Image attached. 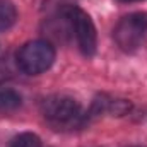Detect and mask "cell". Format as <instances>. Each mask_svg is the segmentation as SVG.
I'll return each instance as SVG.
<instances>
[{
    "label": "cell",
    "instance_id": "6da1fadb",
    "mask_svg": "<svg viewBox=\"0 0 147 147\" xmlns=\"http://www.w3.org/2000/svg\"><path fill=\"white\" fill-rule=\"evenodd\" d=\"M17 67L24 74L38 75L46 72L55 62V48L43 39L26 43L17 51Z\"/></svg>",
    "mask_w": 147,
    "mask_h": 147
},
{
    "label": "cell",
    "instance_id": "7a4b0ae2",
    "mask_svg": "<svg viewBox=\"0 0 147 147\" xmlns=\"http://www.w3.org/2000/svg\"><path fill=\"white\" fill-rule=\"evenodd\" d=\"M147 34V14L134 12L118 21L115 26L113 38L123 51H135L146 39Z\"/></svg>",
    "mask_w": 147,
    "mask_h": 147
},
{
    "label": "cell",
    "instance_id": "3957f363",
    "mask_svg": "<svg viewBox=\"0 0 147 147\" xmlns=\"http://www.w3.org/2000/svg\"><path fill=\"white\" fill-rule=\"evenodd\" d=\"M63 12H65V19L70 22V28L75 33L77 45L82 50V53L87 57L94 55L96 46H98V34H96V28L91 17L75 5H69Z\"/></svg>",
    "mask_w": 147,
    "mask_h": 147
},
{
    "label": "cell",
    "instance_id": "277c9868",
    "mask_svg": "<svg viewBox=\"0 0 147 147\" xmlns=\"http://www.w3.org/2000/svg\"><path fill=\"white\" fill-rule=\"evenodd\" d=\"M41 111L50 123H53L55 127H63V125H72L79 118L80 106L72 98L55 96L43 101Z\"/></svg>",
    "mask_w": 147,
    "mask_h": 147
},
{
    "label": "cell",
    "instance_id": "5b68a950",
    "mask_svg": "<svg viewBox=\"0 0 147 147\" xmlns=\"http://www.w3.org/2000/svg\"><path fill=\"white\" fill-rule=\"evenodd\" d=\"M17 19L16 5L10 0H0V31H7L10 26H14Z\"/></svg>",
    "mask_w": 147,
    "mask_h": 147
},
{
    "label": "cell",
    "instance_id": "8992f818",
    "mask_svg": "<svg viewBox=\"0 0 147 147\" xmlns=\"http://www.w3.org/2000/svg\"><path fill=\"white\" fill-rule=\"evenodd\" d=\"M21 103L22 99L16 91H10V89L0 91V113H9V111L17 110Z\"/></svg>",
    "mask_w": 147,
    "mask_h": 147
},
{
    "label": "cell",
    "instance_id": "52a82bcc",
    "mask_svg": "<svg viewBox=\"0 0 147 147\" xmlns=\"http://www.w3.org/2000/svg\"><path fill=\"white\" fill-rule=\"evenodd\" d=\"M10 147H41V140H39V137H38L36 134L26 132V134L17 135L12 140Z\"/></svg>",
    "mask_w": 147,
    "mask_h": 147
},
{
    "label": "cell",
    "instance_id": "ba28073f",
    "mask_svg": "<svg viewBox=\"0 0 147 147\" xmlns=\"http://www.w3.org/2000/svg\"><path fill=\"white\" fill-rule=\"evenodd\" d=\"M9 77H10V70H9V67H7V63L0 62V82H3V80L9 79Z\"/></svg>",
    "mask_w": 147,
    "mask_h": 147
},
{
    "label": "cell",
    "instance_id": "9c48e42d",
    "mask_svg": "<svg viewBox=\"0 0 147 147\" xmlns=\"http://www.w3.org/2000/svg\"><path fill=\"white\" fill-rule=\"evenodd\" d=\"M120 2H142V0H120Z\"/></svg>",
    "mask_w": 147,
    "mask_h": 147
}]
</instances>
